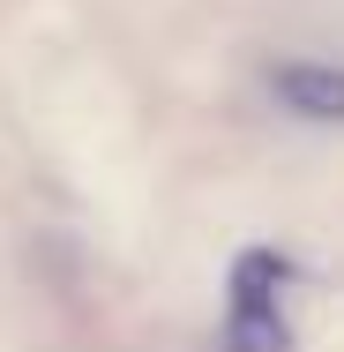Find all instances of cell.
<instances>
[{"mask_svg": "<svg viewBox=\"0 0 344 352\" xmlns=\"http://www.w3.org/2000/svg\"><path fill=\"white\" fill-rule=\"evenodd\" d=\"M270 90L299 120H344V68H330V60H284V68H270Z\"/></svg>", "mask_w": 344, "mask_h": 352, "instance_id": "1", "label": "cell"}]
</instances>
